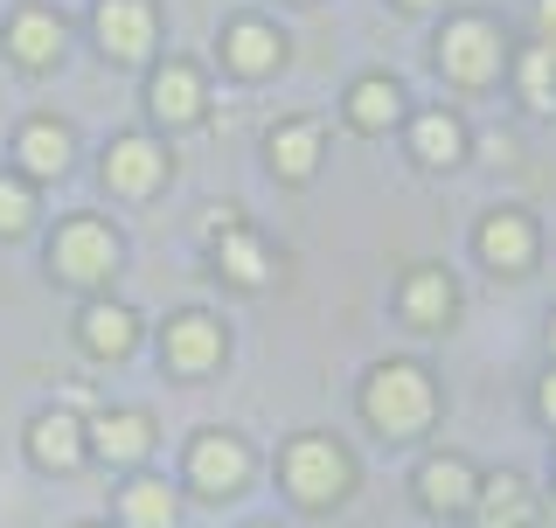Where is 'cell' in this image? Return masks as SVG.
Listing matches in <instances>:
<instances>
[{"instance_id": "obj_1", "label": "cell", "mask_w": 556, "mask_h": 528, "mask_svg": "<svg viewBox=\"0 0 556 528\" xmlns=\"http://www.w3.org/2000/svg\"><path fill=\"white\" fill-rule=\"evenodd\" d=\"M362 411H369L376 431L390 438H410L431 425V411H439V390H431V376L417 362H382L369 376V390H362Z\"/></svg>"}, {"instance_id": "obj_2", "label": "cell", "mask_w": 556, "mask_h": 528, "mask_svg": "<svg viewBox=\"0 0 556 528\" xmlns=\"http://www.w3.org/2000/svg\"><path fill=\"white\" fill-rule=\"evenodd\" d=\"M112 272H118V237H112V223L70 216L63 230L49 237V278H63V286H77V292H98V286H112Z\"/></svg>"}, {"instance_id": "obj_3", "label": "cell", "mask_w": 556, "mask_h": 528, "mask_svg": "<svg viewBox=\"0 0 556 528\" xmlns=\"http://www.w3.org/2000/svg\"><path fill=\"white\" fill-rule=\"evenodd\" d=\"M286 487H292V501H306V507L341 501L348 494V452L334 438H292L286 445Z\"/></svg>"}, {"instance_id": "obj_4", "label": "cell", "mask_w": 556, "mask_h": 528, "mask_svg": "<svg viewBox=\"0 0 556 528\" xmlns=\"http://www.w3.org/2000/svg\"><path fill=\"white\" fill-rule=\"evenodd\" d=\"M243 480H251V445L230 431H202L195 445H188V487L208 501H230L243 494Z\"/></svg>"}, {"instance_id": "obj_5", "label": "cell", "mask_w": 556, "mask_h": 528, "mask_svg": "<svg viewBox=\"0 0 556 528\" xmlns=\"http://www.w3.org/2000/svg\"><path fill=\"white\" fill-rule=\"evenodd\" d=\"M439 63H445V77H459V84H486L501 70V35H494V22L459 14V22L439 35Z\"/></svg>"}, {"instance_id": "obj_6", "label": "cell", "mask_w": 556, "mask_h": 528, "mask_svg": "<svg viewBox=\"0 0 556 528\" xmlns=\"http://www.w3.org/2000/svg\"><path fill=\"white\" fill-rule=\"evenodd\" d=\"M91 28L112 63H139L153 49V0H98Z\"/></svg>"}, {"instance_id": "obj_7", "label": "cell", "mask_w": 556, "mask_h": 528, "mask_svg": "<svg viewBox=\"0 0 556 528\" xmlns=\"http://www.w3.org/2000/svg\"><path fill=\"white\" fill-rule=\"evenodd\" d=\"M161 181H167V153L153 147V139L126 133V139L104 147V188H112V196H153Z\"/></svg>"}, {"instance_id": "obj_8", "label": "cell", "mask_w": 556, "mask_h": 528, "mask_svg": "<svg viewBox=\"0 0 556 528\" xmlns=\"http://www.w3.org/2000/svg\"><path fill=\"white\" fill-rule=\"evenodd\" d=\"M28 460L42 473H77L84 460H91V431H84L70 411H42L28 425Z\"/></svg>"}, {"instance_id": "obj_9", "label": "cell", "mask_w": 556, "mask_h": 528, "mask_svg": "<svg viewBox=\"0 0 556 528\" xmlns=\"http://www.w3.org/2000/svg\"><path fill=\"white\" fill-rule=\"evenodd\" d=\"M161 355H167L174 376H202V368H216L223 362V320H208V313H174Z\"/></svg>"}, {"instance_id": "obj_10", "label": "cell", "mask_w": 556, "mask_h": 528, "mask_svg": "<svg viewBox=\"0 0 556 528\" xmlns=\"http://www.w3.org/2000/svg\"><path fill=\"white\" fill-rule=\"evenodd\" d=\"M91 452L104 466H139L153 452V417L147 411H104V417H91Z\"/></svg>"}, {"instance_id": "obj_11", "label": "cell", "mask_w": 556, "mask_h": 528, "mask_svg": "<svg viewBox=\"0 0 556 528\" xmlns=\"http://www.w3.org/2000/svg\"><path fill=\"white\" fill-rule=\"evenodd\" d=\"M8 56L22 70H49L63 56V22L49 8H14L8 14Z\"/></svg>"}, {"instance_id": "obj_12", "label": "cell", "mask_w": 556, "mask_h": 528, "mask_svg": "<svg viewBox=\"0 0 556 528\" xmlns=\"http://www.w3.org/2000/svg\"><path fill=\"white\" fill-rule=\"evenodd\" d=\"M417 501L431 507V515H466V507L480 501V480L466 460H425L417 466Z\"/></svg>"}, {"instance_id": "obj_13", "label": "cell", "mask_w": 556, "mask_h": 528, "mask_svg": "<svg viewBox=\"0 0 556 528\" xmlns=\"http://www.w3.org/2000/svg\"><path fill=\"white\" fill-rule=\"evenodd\" d=\"M480 257L494 264V272H529V257H535V223L515 216V209L486 216V223H480Z\"/></svg>"}, {"instance_id": "obj_14", "label": "cell", "mask_w": 556, "mask_h": 528, "mask_svg": "<svg viewBox=\"0 0 556 528\" xmlns=\"http://www.w3.org/2000/svg\"><path fill=\"white\" fill-rule=\"evenodd\" d=\"M153 118H167V126H195L202 118V77H195V63H167V70H153Z\"/></svg>"}, {"instance_id": "obj_15", "label": "cell", "mask_w": 556, "mask_h": 528, "mask_svg": "<svg viewBox=\"0 0 556 528\" xmlns=\"http://www.w3.org/2000/svg\"><path fill=\"white\" fill-rule=\"evenodd\" d=\"M77 341L91 348L98 362H118V355H132V341H139V320L126 306H112V299H98V306H84V320H77Z\"/></svg>"}, {"instance_id": "obj_16", "label": "cell", "mask_w": 556, "mask_h": 528, "mask_svg": "<svg viewBox=\"0 0 556 528\" xmlns=\"http://www.w3.org/2000/svg\"><path fill=\"white\" fill-rule=\"evenodd\" d=\"M265 153H271V174L306 181V174L320 167V126H313V118H292V126H278V133L265 139Z\"/></svg>"}, {"instance_id": "obj_17", "label": "cell", "mask_w": 556, "mask_h": 528, "mask_svg": "<svg viewBox=\"0 0 556 528\" xmlns=\"http://www.w3.org/2000/svg\"><path fill=\"white\" fill-rule=\"evenodd\" d=\"M278 35L265 28V22H230L223 28V63L230 70H243V77H265V70H278Z\"/></svg>"}, {"instance_id": "obj_18", "label": "cell", "mask_w": 556, "mask_h": 528, "mask_svg": "<svg viewBox=\"0 0 556 528\" xmlns=\"http://www.w3.org/2000/svg\"><path fill=\"white\" fill-rule=\"evenodd\" d=\"M480 528H535V501L515 473H494L480 487Z\"/></svg>"}, {"instance_id": "obj_19", "label": "cell", "mask_w": 556, "mask_h": 528, "mask_svg": "<svg viewBox=\"0 0 556 528\" xmlns=\"http://www.w3.org/2000/svg\"><path fill=\"white\" fill-rule=\"evenodd\" d=\"M174 515H181V501H174L167 480H147V473H139L126 494H118V521L126 528H174Z\"/></svg>"}, {"instance_id": "obj_20", "label": "cell", "mask_w": 556, "mask_h": 528, "mask_svg": "<svg viewBox=\"0 0 556 528\" xmlns=\"http://www.w3.org/2000/svg\"><path fill=\"white\" fill-rule=\"evenodd\" d=\"M404 320L410 327H445L452 320V278L445 272H431V264H425V272L404 278Z\"/></svg>"}, {"instance_id": "obj_21", "label": "cell", "mask_w": 556, "mask_h": 528, "mask_svg": "<svg viewBox=\"0 0 556 528\" xmlns=\"http://www.w3.org/2000/svg\"><path fill=\"white\" fill-rule=\"evenodd\" d=\"M14 153H22L28 174H63L70 167V126H56V118H28L22 139H14Z\"/></svg>"}, {"instance_id": "obj_22", "label": "cell", "mask_w": 556, "mask_h": 528, "mask_svg": "<svg viewBox=\"0 0 556 528\" xmlns=\"http://www.w3.org/2000/svg\"><path fill=\"white\" fill-rule=\"evenodd\" d=\"M410 147H417V161H425V167H452L466 153V133H459V118H452V112H425L410 126Z\"/></svg>"}, {"instance_id": "obj_23", "label": "cell", "mask_w": 556, "mask_h": 528, "mask_svg": "<svg viewBox=\"0 0 556 528\" xmlns=\"http://www.w3.org/2000/svg\"><path fill=\"white\" fill-rule=\"evenodd\" d=\"M396 112H404V91H396L390 77H362L355 91H348V118H355L362 133H382Z\"/></svg>"}, {"instance_id": "obj_24", "label": "cell", "mask_w": 556, "mask_h": 528, "mask_svg": "<svg viewBox=\"0 0 556 528\" xmlns=\"http://www.w3.org/2000/svg\"><path fill=\"white\" fill-rule=\"evenodd\" d=\"M223 272H230L237 286H265V278H271L265 243H257V237H243V230H230V237H223Z\"/></svg>"}, {"instance_id": "obj_25", "label": "cell", "mask_w": 556, "mask_h": 528, "mask_svg": "<svg viewBox=\"0 0 556 528\" xmlns=\"http://www.w3.org/2000/svg\"><path fill=\"white\" fill-rule=\"evenodd\" d=\"M521 98H529L535 112L556 104V49H529V56H521Z\"/></svg>"}, {"instance_id": "obj_26", "label": "cell", "mask_w": 556, "mask_h": 528, "mask_svg": "<svg viewBox=\"0 0 556 528\" xmlns=\"http://www.w3.org/2000/svg\"><path fill=\"white\" fill-rule=\"evenodd\" d=\"M35 223V196L28 181H0V237H22Z\"/></svg>"}, {"instance_id": "obj_27", "label": "cell", "mask_w": 556, "mask_h": 528, "mask_svg": "<svg viewBox=\"0 0 556 528\" xmlns=\"http://www.w3.org/2000/svg\"><path fill=\"white\" fill-rule=\"evenodd\" d=\"M535 28H543V49H556V0H543V8H535Z\"/></svg>"}, {"instance_id": "obj_28", "label": "cell", "mask_w": 556, "mask_h": 528, "mask_svg": "<svg viewBox=\"0 0 556 528\" xmlns=\"http://www.w3.org/2000/svg\"><path fill=\"white\" fill-rule=\"evenodd\" d=\"M535 411H543L549 425H556V376H543V390H535Z\"/></svg>"}, {"instance_id": "obj_29", "label": "cell", "mask_w": 556, "mask_h": 528, "mask_svg": "<svg viewBox=\"0 0 556 528\" xmlns=\"http://www.w3.org/2000/svg\"><path fill=\"white\" fill-rule=\"evenodd\" d=\"M549 355H556V313H549Z\"/></svg>"}, {"instance_id": "obj_30", "label": "cell", "mask_w": 556, "mask_h": 528, "mask_svg": "<svg viewBox=\"0 0 556 528\" xmlns=\"http://www.w3.org/2000/svg\"><path fill=\"white\" fill-rule=\"evenodd\" d=\"M251 528H271V521H251Z\"/></svg>"}, {"instance_id": "obj_31", "label": "cell", "mask_w": 556, "mask_h": 528, "mask_svg": "<svg viewBox=\"0 0 556 528\" xmlns=\"http://www.w3.org/2000/svg\"><path fill=\"white\" fill-rule=\"evenodd\" d=\"M410 8H425V0H410Z\"/></svg>"}, {"instance_id": "obj_32", "label": "cell", "mask_w": 556, "mask_h": 528, "mask_svg": "<svg viewBox=\"0 0 556 528\" xmlns=\"http://www.w3.org/2000/svg\"><path fill=\"white\" fill-rule=\"evenodd\" d=\"M84 528H91V521H84Z\"/></svg>"}]
</instances>
